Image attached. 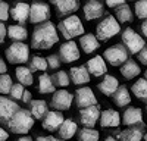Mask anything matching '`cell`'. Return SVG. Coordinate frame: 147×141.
I'll list each match as a JSON object with an SVG mask.
<instances>
[{
  "label": "cell",
  "mask_w": 147,
  "mask_h": 141,
  "mask_svg": "<svg viewBox=\"0 0 147 141\" xmlns=\"http://www.w3.org/2000/svg\"><path fill=\"white\" fill-rule=\"evenodd\" d=\"M59 41L57 28L52 21L37 23L31 35V47L35 50H49Z\"/></svg>",
  "instance_id": "cell-1"
},
{
  "label": "cell",
  "mask_w": 147,
  "mask_h": 141,
  "mask_svg": "<svg viewBox=\"0 0 147 141\" xmlns=\"http://www.w3.org/2000/svg\"><path fill=\"white\" fill-rule=\"evenodd\" d=\"M34 116L27 109H18L7 121V128L13 134H28L34 126Z\"/></svg>",
  "instance_id": "cell-2"
},
{
  "label": "cell",
  "mask_w": 147,
  "mask_h": 141,
  "mask_svg": "<svg viewBox=\"0 0 147 141\" xmlns=\"http://www.w3.org/2000/svg\"><path fill=\"white\" fill-rule=\"evenodd\" d=\"M57 30L66 40H72L74 37H80L84 34V25L77 15H71L62 19L57 25Z\"/></svg>",
  "instance_id": "cell-3"
},
{
  "label": "cell",
  "mask_w": 147,
  "mask_h": 141,
  "mask_svg": "<svg viewBox=\"0 0 147 141\" xmlns=\"http://www.w3.org/2000/svg\"><path fill=\"white\" fill-rule=\"evenodd\" d=\"M6 59L12 65H24L30 62V47L24 41H13L6 49Z\"/></svg>",
  "instance_id": "cell-4"
},
{
  "label": "cell",
  "mask_w": 147,
  "mask_h": 141,
  "mask_svg": "<svg viewBox=\"0 0 147 141\" xmlns=\"http://www.w3.org/2000/svg\"><path fill=\"white\" fill-rule=\"evenodd\" d=\"M119 31H121L119 21L115 18V15H107L106 18H103L100 21L99 25H97L96 35H97V38H99V40L107 41L112 37H115Z\"/></svg>",
  "instance_id": "cell-5"
},
{
  "label": "cell",
  "mask_w": 147,
  "mask_h": 141,
  "mask_svg": "<svg viewBox=\"0 0 147 141\" xmlns=\"http://www.w3.org/2000/svg\"><path fill=\"white\" fill-rule=\"evenodd\" d=\"M128 50L124 44H113L107 47L103 53V57L109 62V65L112 66H121L124 62L128 60Z\"/></svg>",
  "instance_id": "cell-6"
},
{
  "label": "cell",
  "mask_w": 147,
  "mask_h": 141,
  "mask_svg": "<svg viewBox=\"0 0 147 141\" xmlns=\"http://www.w3.org/2000/svg\"><path fill=\"white\" fill-rule=\"evenodd\" d=\"M122 44L127 47L129 54H137L146 46L144 40L140 34H137L132 28H125L122 32Z\"/></svg>",
  "instance_id": "cell-7"
},
{
  "label": "cell",
  "mask_w": 147,
  "mask_h": 141,
  "mask_svg": "<svg viewBox=\"0 0 147 141\" xmlns=\"http://www.w3.org/2000/svg\"><path fill=\"white\" fill-rule=\"evenodd\" d=\"M50 18V7L43 0H32L30 5V22L37 25V23L46 22Z\"/></svg>",
  "instance_id": "cell-8"
},
{
  "label": "cell",
  "mask_w": 147,
  "mask_h": 141,
  "mask_svg": "<svg viewBox=\"0 0 147 141\" xmlns=\"http://www.w3.org/2000/svg\"><path fill=\"white\" fill-rule=\"evenodd\" d=\"M60 60L63 63H72V62H77L80 59V49H78V44L72 40H68L66 43L60 44V49H59V54Z\"/></svg>",
  "instance_id": "cell-9"
},
{
  "label": "cell",
  "mask_w": 147,
  "mask_h": 141,
  "mask_svg": "<svg viewBox=\"0 0 147 141\" xmlns=\"http://www.w3.org/2000/svg\"><path fill=\"white\" fill-rule=\"evenodd\" d=\"M100 106L99 104H93L88 107H84L80 110V121L84 126H90L94 128V125L99 122L100 119Z\"/></svg>",
  "instance_id": "cell-10"
},
{
  "label": "cell",
  "mask_w": 147,
  "mask_h": 141,
  "mask_svg": "<svg viewBox=\"0 0 147 141\" xmlns=\"http://www.w3.org/2000/svg\"><path fill=\"white\" fill-rule=\"evenodd\" d=\"M65 121V117L62 115V112L60 110H49L44 117L41 119V125L43 128L46 129V131H50V132H55L59 129V126L62 125V122Z\"/></svg>",
  "instance_id": "cell-11"
},
{
  "label": "cell",
  "mask_w": 147,
  "mask_h": 141,
  "mask_svg": "<svg viewBox=\"0 0 147 141\" xmlns=\"http://www.w3.org/2000/svg\"><path fill=\"white\" fill-rule=\"evenodd\" d=\"M74 101V96L66 91V90H57L53 93V97H52V107H55L56 110H68L71 109V104Z\"/></svg>",
  "instance_id": "cell-12"
},
{
  "label": "cell",
  "mask_w": 147,
  "mask_h": 141,
  "mask_svg": "<svg viewBox=\"0 0 147 141\" xmlns=\"http://www.w3.org/2000/svg\"><path fill=\"white\" fill-rule=\"evenodd\" d=\"M75 104L77 107L84 109L88 107V106L97 104V99L94 96V93L90 87H81L75 91Z\"/></svg>",
  "instance_id": "cell-13"
},
{
  "label": "cell",
  "mask_w": 147,
  "mask_h": 141,
  "mask_svg": "<svg viewBox=\"0 0 147 141\" xmlns=\"http://www.w3.org/2000/svg\"><path fill=\"white\" fill-rule=\"evenodd\" d=\"M105 13V6L99 0H88L84 5V18L87 21H94L102 18Z\"/></svg>",
  "instance_id": "cell-14"
},
{
  "label": "cell",
  "mask_w": 147,
  "mask_h": 141,
  "mask_svg": "<svg viewBox=\"0 0 147 141\" xmlns=\"http://www.w3.org/2000/svg\"><path fill=\"white\" fill-rule=\"evenodd\" d=\"M50 2L56 9L57 16H65V15L74 13L80 7L78 0H50Z\"/></svg>",
  "instance_id": "cell-15"
},
{
  "label": "cell",
  "mask_w": 147,
  "mask_h": 141,
  "mask_svg": "<svg viewBox=\"0 0 147 141\" xmlns=\"http://www.w3.org/2000/svg\"><path fill=\"white\" fill-rule=\"evenodd\" d=\"M18 109H19V106L16 104V101L13 99L0 96V121L7 122Z\"/></svg>",
  "instance_id": "cell-16"
},
{
  "label": "cell",
  "mask_w": 147,
  "mask_h": 141,
  "mask_svg": "<svg viewBox=\"0 0 147 141\" xmlns=\"http://www.w3.org/2000/svg\"><path fill=\"white\" fill-rule=\"evenodd\" d=\"M85 66H87L90 75H93V77H96V78L103 77V75H106V72H107L106 62H105V57H103V56H94V57H91Z\"/></svg>",
  "instance_id": "cell-17"
},
{
  "label": "cell",
  "mask_w": 147,
  "mask_h": 141,
  "mask_svg": "<svg viewBox=\"0 0 147 141\" xmlns=\"http://www.w3.org/2000/svg\"><path fill=\"white\" fill-rule=\"evenodd\" d=\"M68 72H69V78L72 81V84L81 85V84H88L90 82V72H88L87 66H84V65L74 66Z\"/></svg>",
  "instance_id": "cell-18"
},
{
  "label": "cell",
  "mask_w": 147,
  "mask_h": 141,
  "mask_svg": "<svg viewBox=\"0 0 147 141\" xmlns=\"http://www.w3.org/2000/svg\"><path fill=\"white\" fill-rule=\"evenodd\" d=\"M122 124L127 125V126H134V125H141L144 126L143 124V112L140 107H128L125 112H124V116H122Z\"/></svg>",
  "instance_id": "cell-19"
},
{
  "label": "cell",
  "mask_w": 147,
  "mask_h": 141,
  "mask_svg": "<svg viewBox=\"0 0 147 141\" xmlns=\"http://www.w3.org/2000/svg\"><path fill=\"white\" fill-rule=\"evenodd\" d=\"M102 128H116L121 125V116L116 110L113 109H106L100 113V119H99Z\"/></svg>",
  "instance_id": "cell-20"
},
{
  "label": "cell",
  "mask_w": 147,
  "mask_h": 141,
  "mask_svg": "<svg viewBox=\"0 0 147 141\" xmlns=\"http://www.w3.org/2000/svg\"><path fill=\"white\" fill-rule=\"evenodd\" d=\"M10 16L18 23H24L25 21L30 19V5L25 2H18L10 9Z\"/></svg>",
  "instance_id": "cell-21"
},
{
  "label": "cell",
  "mask_w": 147,
  "mask_h": 141,
  "mask_svg": "<svg viewBox=\"0 0 147 141\" xmlns=\"http://www.w3.org/2000/svg\"><path fill=\"white\" fill-rule=\"evenodd\" d=\"M80 47L82 49V52L85 54H90V53H94L97 49H99L100 43H99L97 35H94V34H82L80 37Z\"/></svg>",
  "instance_id": "cell-22"
},
{
  "label": "cell",
  "mask_w": 147,
  "mask_h": 141,
  "mask_svg": "<svg viewBox=\"0 0 147 141\" xmlns=\"http://www.w3.org/2000/svg\"><path fill=\"white\" fill-rule=\"evenodd\" d=\"M119 87V81L113 77V75H103V79L99 82V85H97V88H99L105 96H113V93L118 90Z\"/></svg>",
  "instance_id": "cell-23"
},
{
  "label": "cell",
  "mask_w": 147,
  "mask_h": 141,
  "mask_svg": "<svg viewBox=\"0 0 147 141\" xmlns=\"http://www.w3.org/2000/svg\"><path fill=\"white\" fill-rule=\"evenodd\" d=\"M121 74L125 79H134L136 77H138L141 74V69L138 66V63H136L134 60H127L121 65Z\"/></svg>",
  "instance_id": "cell-24"
},
{
  "label": "cell",
  "mask_w": 147,
  "mask_h": 141,
  "mask_svg": "<svg viewBox=\"0 0 147 141\" xmlns=\"http://www.w3.org/2000/svg\"><path fill=\"white\" fill-rule=\"evenodd\" d=\"M77 131H78V125H77V122H74L72 119H65L62 122V125L59 126V129H57L59 137L63 138V140L72 138L74 135L77 134Z\"/></svg>",
  "instance_id": "cell-25"
},
{
  "label": "cell",
  "mask_w": 147,
  "mask_h": 141,
  "mask_svg": "<svg viewBox=\"0 0 147 141\" xmlns=\"http://www.w3.org/2000/svg\"><path fill=\"white\" fill-rule=\"evenodd\" d=\"M144 135H143L141 128H137V126H129L116 135V138L121 141H141Z\"/></svg>",
  "instance_id": "cell-26"
},
{
  "label": "cell",
  "mask_w": 147,
  "mask_h": 141,
  "mask_svg": "<svg viewBox=\"0 0 147 141\" xmlns=\"http://www.w3.org/2000/svg\"><path fill=\"white\" fill-rule=\"evenodd\" d=\"M113 103L118 106V107H125L131 103V96H129V91L127 87L124 85H119L118 90L113 93Z\"/></svg>",
  "instance_id": "cell-27"
},
{
  "label": "cell",
  "mask_w": 147,
  "mask_h": 141,
  "mask_svg": "<svg viewBox=\"0 0 147 141\" xmlns=\"http://www.w3.org/2000/svg\"><path fill=\"white\" fill-rule=\"evenodd\" d=\"M15 75H16V79L18 82H21L22 85H32V82H34V77H32V70L27 66H18L16 70H15Z\"/></svg>",
  "instance_id": "cell-28"
},
{
  "label": "cell",
  "mask_w": 147,
  "mask_h": 141,
  "mask_svg": "<svg viewBox=\"0 0 147 141\" xmlns=\"http://www.w3.org/2000/svg\"><path fill=\"white\" fill-rule=\"evenodd\" d=\"M30 112L34 116V119H43L44 115L49 112L47 103L44 100H31L30 101Z\"/></svg>",
  "instance_id": "cell-29"
},
{
  "label": "cell",
  "mask_w": 147,
  "mask_h": 141,
  "mask_svg": "<svg viewBox=\"0 0 147 141\" xmlns=\"http://www.w3.org/2000/svg\"><path fill=\"white\" fill-rule=\"evenodd\" d=\"M132 94L141 101H147V78H140L131 87Z\"/></svg>",
  "instance_id": "cell-30"
},
{
  "label": "cell",
  "mask_w": 147,
  "mask_h": 141,
  "mask_svg": "<svg viewBox=\"0 0 147 141\" xmlns=\"http://www.w3.org/2000/svg\"><path fill=\"white\" fill-rule=\"evenodd\" d=\"M7 37L13 41H25L28 38V31L22 25H10L7 28Z\"/></svg>",
  "instance_id": "cell-31"
},
{
  "label": "cell",
  "mask_w": 147,
  "mask_h": 141,
  "mask_svg": "<svg viewBox=\"0 0 147 141\" xmlns=\"http://www.w3.org/2000/svg\"><path fill=\"white\" fill-rule=\"evenodd\" d=\"M115 18H116L119 22L125 23V22H132L134 15H132L131 7H129L127 3H124V5H119V6L115 7Z\"/></svg>",
  "instance_id": "cell-32"
},
{
  "label": "cell",
  "mask_w": 147,
  "mask_h": 141,
  "mask_svg": "<svg viewBox=\"0 0 147 141\" xmlns=\"http://www.w3.org/2000/svg\"><path fill=\"white\" fill-rule=\"evenodd\" d=\"M55 82H53V78L47 74H41L40 78H38V91L41 94H50V93H55Z\"/></svg>",
  "instance_id": "cell-33"
},
{
  "label": "cell",
  "mask_w": 147,
  "mask_h": 141,
  "mask_svg": "<svg viewBox=\"0 0 147 141\" xmlns=\"http://www.w3.org/2000/svg\"><path fill=\"white\" fill-rule=\"evenodd\" d=\"M100 132L96 131L94 128L85 126L78 131V141H99Z\"/></svg>",
  "instance_id": "cell-34"
},
{
  "label": "cell",
  "mask_w": 147,
  "mask_h": 141,
  "mask_svg": "<svg viewBox=\"0 0 147 141\" xmlns=\"http://www.w3.org/2000/svg\"><path fill=\"white\" fill-rule=\"evenodd\" d=\"M47 59L43 57V56H38V54H34L31 59H30V69L32 72H44L47 69Z\"/></svg>",
  "instance_id": "cell-35"
},
{
  "label": "cell",
  "mask_w": 147,
  "mask_h": 141,
  "mask_svg": "<svg viewBox=\"0 0 147 141\" xmlns=\"http://www.w3.org/2000/svg\"><path fill=\"white\" fill-rule=\"evenodd\" d=\"M53 82L56 87H68L71 84V78H69V72H66V70H59V72H56L53 77Z\"/></svg>",
  "instance_id": "cell-36"
},
{
  "label": "cell",
  "mask_w": 147,
  "mask_h": 141,
  "mask_svg": "<svg viewBox=\"0 0 147 141\" xmlns=\"http://www.w3.org/2000/svg\"><path fill=\"white\" fill-rule=\"evenodd\" d=\"M12 85H13V82H12V78L7 74L0 75V94H9Z\"/></svg>",
  "instance_id": "cell-37"
},
{
  "label": "cell",
  "mask_w": 147,
  "mask_h": 141,
  "mask_svg": "<svg viewBox=\"0 0 147 141\" xmlns=\"http://www.w3.org/2000/svg\"><path fill=\"white\" fill-rule=\"evenodd\" d=\"M136 15L140 19H147V0L136 2Z\"/></svg>",
  "instance_id": "cell-38"
},
{
  "label": "cell",
  "mask_w": 147,
  "mask_h": 141,
  "mask_svg": "<svg viewBox=\"0 0 147 141\" xmlns=\"http://www.w3.org/2000/svg\"><path fill=\"white\" fill-rule=\"evenodd\" d=\"M24 85L21 84V82H18V84H13L9 91V96L10 99H13V100H22V96H24Z\"/></svg>",
  "instance_id": "cell-39"
},
{
  "label": "cell",
  "mask_w": 147,
  "mask_h": 141,
  "mask_svg": "<svg viewBox=\"0 0 147 141\" xmlns=\"http://www.w3.org/2000/svg\"><path fill=\"white\" fill-rule=\"evenodd\" d=\"M10 16V7L7 5V2L5 0H0V21H7Z\"/></svg>",
  "instance_id": "cell-40"
},
{
  "label": "cell",
  "mask_w": 147,
  "mask_h": 141,
  "mask_svg": "<svg viewBox=\"0 0 147 141\" xmlns=\"http://www.w3.org/2000/svg\"><path fill=\"white\" fill-rule=\"evenodd\" d=\"M60 57L59 56H56V54H50L47 57V65H49V68H52V69H57L59 66H60Z\"/></svg>",
  "instance_id": "cell-41"
},
{
  "label": "cell",
  "mask_w": 147,
  "mask_h": 141,
  "mask_svg": "<svg viewBox=\"0 0 147 141\" xmlns=\"http://www.w3.org/2000/svg\"><path fill=\"white\" fill-rule=\"evenodd\" d=\"M137 59L141 65H146L147 66V46H144L143 49L137 53Z\"/></svg>",
  "instance_id": "cell-42"
},
{
  "label": "cell",
  "mask_w": 147,
  "mask_h": 141,
  "mask_svg": "<svg viewBox=\"0 0 147 141\" xmlns=\"http://www.w3.org/2000/svg\"><path fill=\"white\" fill-rule=\"evenodd\" d=\"M7 37V28L5 27L3 21H0V44H3Z\"/></svg>",
  "instance_id": "cell-43"
},
{
  "label": "cell",
  "mask_w": 147,
  "mask_h": 141,
  "mask_svg": "<svg viewBox=\"0 0 147 141\" xmlns=\"http://www.w3.org/2000/svg\"><path fill=\"white\" fill-rule=\"evenodd\" d=\"M106 2V6H109V7H116V6H119V5H124L125 3V0H105Z\"/></svg>",
  "instance_id": "cell-44"
},
{
  "label": "cell",
  "mask_w": 147,
  "mask_h": 141,
  "mask_svg": "<svg viewBox=\"0 0 147 141\" xmlns=\"http://www.w3.org/2000/svg\"><path fill=\"white\" fill-rule=\"evenodd\" d=\"M22 101H24V103H30V101H31V93H30L28 90H25V91H24Z\"/></svg>",
  "instance_id": "cell-45"
},
{
  "label": "cell",
  "mask_w": 147,
  "mask_h": 141,
  "mask_svg": "<svg viewBox=\"0 0 147 141\" xmlns=\"http://www.w3.org/2000/svg\"><path fill=\"white\" fill-rule=\"evenodd\" d=\"M7 138H9L7 131H5V129L0 126V141H7Z\"/></svg>",
  "instance_id": "cell-46"
},
{
  "label": "cell",
  "mask_w": 147,
  "mask_h": 141,
  "mask_svg": "<svg viewBox=\"0 0 147 141\" xmlns=\"http://www.w3.org/2000/svg\"><path fill=\"white\" fill-rule=\"evenodd\" d=\"M6 70H7V66H6L5 60H3V59H0V75L6 74Z\"/></svg>",
  "instance_id": "cell-47"
},
{
  "label": "cell",
  "mask_w": 147,
  "mask_h": 141,
  "mask_svg": "<svg viewBox=\"0 0 147 141\" xmlns=\"http://www.w3.org/2000/svg\"><path fill=\"white\" fill-rule=\"evenodd\" d=\"M37 141H57V138L49 135V137H38V138H37Z\"/></svg>",
  "instance_id": "cell-48"
},
{
  "label": "cell",
  "mask_w": 147,
  "mask_h": 141,
  "mask_svg": "<svg viewBox=\"0 0 147 141\" xmlns=\"http://www.w3.org/2000/svg\"><path fill=\"white\" fill-rule=\"evenodd\" d=\"M141 32L144 37H147V19H144V22L141 23Z\"/></svg>",
  "instance_id": "cell-49"
},
{
  "label": "cell",
  "mask_w": 147,
  "mask_h": 141,
  "mask_svg": "<svg viewBox=\"0 0 147 141\" xmlns=\"http://www.w3.org/2000/svg\"><path fill=\"white\" fill-rule=\"evenodd\" d=\"M16 141H32V138H31V137H21V138H18Z\"/></svg>",
  "instance_id": "cell-50"
},
{
  "label": "cell",
  "mask_w": 147,
  "mask_h": 141,
  "mask_svg": "<svg viewBox=\"0 0 147 141\" xmlns=\"http://www.w3.org/2000/svg\"><path fill=\"white\" fill-rule=\"evenodd\" d=\"M103 141H118V138H113V137H106Z\"/></svg>",
  "instance_id": "cell-51"
},
{
  "label": "cell",
  "mask_w": 147,
  "mask_h": 141,
  "mask_svg": "<svg viewBox=\"0 0 147 141\" xmlns=\"http://www.w3.org/2000/svg\"><path fill=\"white\" fill-rule=\"evenodd\" d=\"M144 78H147V69H146V72H144Z\"/></svg>",
  "instance_id": "cell-52"
},
{
  "label": "cell",
  "mask_w": 147,
  "mask_h": 141,
  "mask_svg": "<svg viewBox=\"0 0 147 141\" xmlns=\"http://www.w3.org/2000/svg\"><path fill=\"white\" fill-rule=\"evenodd\" d=\"M144 141H147V134H144Z\"/></svg>",
  "instance_id": "cell-53"
},
{
  "label": "cell",
  "mask_w": 147,
  "mask_h": 141,
  "mask_svg": "<svg viewBox=\"0 0 147 141\" xmlns=\"http://www.w3.org/2000/svg\"><path fill=\"white\" fill-rule=\"evenodd\" d=\"M57 141H65L63 138H57Z\"/></svg>",
  "instance_id": "cell-54"
},
{
  "label": "cell",
  "mask_w": 147,
  "mask_h": 141,
  "mask_svg": "<svg viewBox=\"0 0 147 141\" xmlns=\"http://www.w3.org/2000/svg\"><path fill=\"white\" fill-rule=\"evenodd\" d=\"M146 113H147V106H146Z\"/></svg>",
  "instance_id": "cell-55"
},
{
  "label": "cell",
  "mask_w": 147,
  "mask_h": 141,
  "mask_svg": "<svg viewBox=\"0 0 147 141\" xmlns=\"http://www.w3.org/2000/svg\"><path fill=\"white\" fill-rule=\"evenodd\" d=\"M132 2H134V0H132Z\"/></svg>",
  "instance_id": "cell-56"
}]
</instances>
